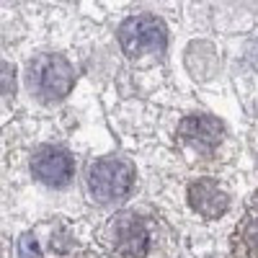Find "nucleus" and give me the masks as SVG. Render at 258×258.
<instances>
[{
  "instance_id": "6",
  "label": "nucleus",
  "mask_w": 258,
  "mask_h": 258,
  "mask_svg": "<svg viewBox=\"0 0 258 258\" xmlns=\"http://www.w3.org/2000/svg\"><path fill=\"white\" fill-rule=\"evenodd\" d=\"M75 163L70 153H64L59 147H41L31 158V173L39 183L52 186V188H64L73 181Z\"/></svg>"
},
{
  "instance_id": "8",
  "label": "nucleus",
  "mask_w": 258,
  "mask_h": 258,
  "mask_svg": "<svg viewBox=\"0 0 258 258\" xmlns=\"http://www.w3.org/2000/svg\"><path fill=\"white\" fill-rule=\"evenodd\" d=\"M248 238L250 243L258 245V199H255V212L250 214V222H248Z\"/></svg>"
},
{
  "instance_id": "3",
  "label": "nucleus",
  "mask_w": 258,
  "mask_h": 258,
  "mask_svg": "<svg viewBox=\"0 0 258 258\" xmlns=\"http://www.w3.org/2000/svg\"><path fill=\"white\" fill-rule=\"evenodd\" d=\"M119 44L126 57L163 54L168 44V29L155 16H132L119 26Z\"/></svg>"
},
{
  "instance_id": "4",
  "label": "nucleus",
  "mask_w": 258,
  "mask_h": 258,
  "mask_svg": "<svg viewBox=\"0 0 258 258\" xmlns=\"http://www.w3.org/2000/svg\"><path fill=\"white\" fill-rule=\"evenodd\" d=\"M178 137L197 155L209 158L214 150L220 147V142L225 137V126H222V121H217V119L209 116V114H191V116H186L181 121Z\"/></svg>"
},
{
  "instance_id": "7",
  "label": "nucleus",
  "mask_w": 258,
  "mask_h": 258,
  "mask_svg": "<svg viewBox=\"0 0 258 258\" xmlns=\"http://www.w3.org/2000/svg\"><path fill=\"white\" fill-rule=\"evenodd\" d=\"M188 204L191 209L207 220H220L230 207V197L212 178H199L188 186Z\"/></svg>"
},
{
  "instance_id": "1",
  "label": "nucleus",
  "mask_w": 258,
  "mask_h": 258,
  "mask_svg": "<svg viewBox=\"0 0 258 258\" xmlns=\"http://www.w3.org/2000/svg\"><path fill=\"white\" fill-rule=\"evenodd\" d=\"M75 73L73 64L62 54H39L26 68V85L29 91L44 103H57L73 91Z\"/></svg>"
},
{
  "instance_id": "5",
  "label": "nucleus",
  "mask_w": 258,
  "mask_h": 258,
  "mask_svg": "<svg viewBox=\"0 0 258 258\" xmlns=\"http://www.w3.org/2000/svg\"><path fill=\"white\" fill-rule=\"evenodd\" d=\"M106 243L124 258H145L147 245H150V235L140 220L124 214V217H116L114 222H109V227H106Z\"/></svg>"
},
{
  "instance_id": "2",
  "label": "nucleus",
  "mask_w": 258,
  "mask_h": 258,
  "mask_svg": "<svg viewBox=\"0 0 258 258\" xmlns=\"http://www.w3.org/2000/svg\"><path fill=\"white\" fill-rule=\"evenodd\" d=\"M132 186H135V165L124 158L109 155L96 160L88 168V191L98 204L114 207L126 202V197L132 194Z\"/></svg>"
}]
</instances>
